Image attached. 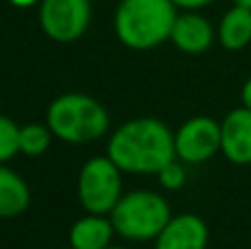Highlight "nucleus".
<instances>
[{"mask_svg":"<svg viewBox=\"0 0 251 249\" xmlns=\"http://www.w3.org/2000/svg\"><path fill=\"white\" fill-rule=\"evenodd\" d=\"M9 2L18 9H29V7H33V4H40L42 0H9Z\"/></svg>","mask_w":251,"mask_h":249,"instance_id":"6ab92c4d","label":"nucleus"},{"mask_svg":"<svg viewBox=\"0 0 251 249\" xmlns=\"http://www.w3.org/2000/svg\"><path fill=\"white\" fill-rule=\"evenodd\" d=\"M172 2L181 9H187V11H196V9H203L207 4H212L214 0H172Z\"/></svg>","mask_w":251,"mask_h":249,"instance_id":"f3484780","label":"nucleus"},{"mask_svg":"<svg viewBox=\"0 0 251 249\" xmlns=\"http://www.w3.org/2000/svg\"><path fill=\"white\" fill-rule=\"evenodd\" d=\"M106 249H124V247H115V245H110V247H106Z\"/></svg>","mask_w":251,"mask_h":249,"instance_id":"412c9836","label":"nucleus"},{"mask_svg":"<svg viewBox=\"0 0 251 249\" xmlns=\"http://www.w3.org/2000/svg\"><path fill=\"white\" fill-rule=\"evenodd\" d=\"M20 152V126L0 115V163H7Z\"/></svg>","mask_w":251,"mask_h":249,"instance_id":"2eb2a0df","label":"nucleus"},{"mask_svg":"<svg viewBox=\"0 0 251 249\" xmlns=\"http://www.w3.org/2000/svg\"><path fill=\"white\" fill-rule=\"evenodd\" d=\"M77 197L88 214L106 216L115 210L122 194V170L113 163V159L93 157L79 170Z\"/></svg>","mask_w":251,"mask_h":249,"instance_id":"39448f33","label":"nucleus"},{"mask_svg":"<svg viewBox=\"0 0 251 249\" xmlns=\"http://www.w3.org/2000/svg\"><path fill=\"white\" fill-rule=\"evenodd\" d=\"M218 42L227 51H240L251 42V9L234 4L218 25Z\"/></svg>","mask_w":251,"mask_h":249,"instance_id":"ddd939ff","label":"nucleus"},{"mask_svg":"<svg viewBox=\"0 0 251 249\" xmlns=\"http://www.w3.org/2000/svg\"><path fill=\"white\" fill-rule=\"evenodd\" d=\"M185 168H183L181 161L172 159L170 163H165L163 168L159 170V181L165 190H178L185 185Z\"/></svg>","mask_w":251,"mask_h":249,"instance_id":"dca6fc26","label":"nucleus"},{"mask_svg":"<svg viewBox=\"0 0 251 249\" xmlns=\"http://www.w3.org/2000/svg\"><path fill=\"white\" fill-rule=\"evenodd\" d=\"M234 4H240V7H249L251 9V0H231Z\"/></svg>","mask_w":251,"mask_h":249,"instance_id":"aec40b11","label":"nucleus"},{"mask_svg":"<svg viewBox=\"0 0 251 249\" xmlns=\"http://www.w3.org/2000/svg\"><path fill=\"white\" fill-rule=\"evenodd\" d=\"M209 229L201 216H172L163 232L154 238V249H207Z\"/></svg>","mask_w":251,"mask_h":249,"instance_id":"1a4fd4ad","label":"nucleus"},{"mask_svg":"<svg viewBox=\"0 0 251 249\" xmlns=\"http://www.w3.org/2000/svg\"><path fill=\"white\" fill-rule=\"evenodd\" d=\"M176 159L190 166L205 163L221 150V124L212 117H192L174 135Z\"/></svg>","mask_w":251,"mask_h":249,"instance_id":"0eeeda50","label":"nucleus"},{"mask_svg":"<svg viewBox=\"0 0 251 249\" xmlns=\"http://www.w3.org/2000/svg\"><path fill=\"white\" fill-rule=\"evenodd\" d=\"M31 203V190L18 172L0 163V219L20 216Z\"/></svg>","mask_w":251,"mask_h":249,"instance_id":"f8f14e48","label":"nucleus"},{"mask_svg":"<svg viewBox=\"0 0 251 249\" xmlns=\"http://www.w3.org/2000/svg\"><path fill=\"white\" fill-rule=\"evenodd\" d=\"M108 157L122 172L159 174V170L176 159L174 135L154 117H139L122 124L108 141Z\"/></svg>","mask_w":251,"mask_h":249,"instance_id":"f257e3e1","label":"nucleus"},{"mask_svg":"<svg viewBox=\"0 0 251 249\" xmlns=\"http://www.w3.org/2000/svg\"><path fill=\"white\" fill-rule=\"evenodd\" d=\"M91 0H42L40 26L53 42H75L91 25Z\"/></svg>","mask_w":251,"mask_h":249,"instance_id":"423d86ee","label":"nucleus"},{"mask_svg":"<svg viewBox=\"0 0 251 249\" xmlns=\"http://www.w3.org/2000/svg\"><path fill=\"white\" fill-rule=\"evenodd\" d=\"M221 152L234 166H251V110L234 108L221 122Z\"/></svg>","mask_w":251,"mask_h":249,"instance_id":"6e6552de","label":"nucleus"},{"mask_svg":"<svg viewBox=\"0 0 251 249\" xmlns=\"http://www.w3.org/2000/svg\"><path fill=\"white\" fill-rule=\"evenodd\" d=\"M240 100H243V106H245V108L251 110V77L243 84V91H240Z\"/></svg>","mask_w":251,"mask_h":249,"instance_id":"a211bd4d","label":"nucleus"},{"mask_svg":"<svg viewBox=\"0 0 251 249\" xmlns=\"http://www.w3.org/2000/svg\"><path fill=\"white\" fill-rule=\"evenodd\" d=\"M108 216L115 225V232L122 238L146 243L154 241L163 232V227L172 219V212L161 194L150 190H137L124 194Z\"/></svg>","mask_w":251,"mask_h":249,"instance_id":"20e7f679","label":"nucleus"},{"mask_svg":"<svg viewBox=\"0 0 251 249\" xmlns=\"http://www.w3.org/2000/svg\"><path fill=\"white\" fill-rule=\"evenodd\" d=\"M47 126L57 139L77 146L104 137L110 126V117L95 97L66 93L51 101L47 110Z\"/></svg>","mask_w":251,"mask_h":249,"instance_id":"7ed1b4c3","label":"nucleus"},{"mask_svg":"<svg viewBox=\"0 0 251 249\" xmlns=\"http://www.w3.org/2000/svg\"><path fill=\"white\" fill-rule=\"evenodd\" d=\"M51 128L44 124H26L20 126V152L26 157H38L44 154L51 146Z\"/></svg>","mask_w":251,"mask_h":249,"instance_id":"4468645a","label":"nucleus"},{"mask_svg":"<svg viewBox=\"0 0 251 249\" xmlns=\"http://www.w3.org/2000/svg\"><path fill=\"white\" fill-rule=\"evenodd\" d=\"M176 18L172 0H122L115 11V33L128 49L148 51L170 40Z\"/></svg>","mask_w":251,"mask_h":249,"instance_id":"f03ea898","label":"nucleus"},{"mask_svg":"<svg viewBox=\"0 0 251 249\" xmlns=\"http://www.w3.org/2000/svg\"><path fill=\"white\" fill-rule=\"evenodd\" d=\"M113 234L117 232L110 216L106 219L100 214H86L71 227L69 243L73 249H106L110 247Z\"/></svg>","mask_w":251,"mask_h":249,"instance_id":"9b49d317","label":"nucleus"},{"mask_svg":"<svg viewBox=\"0 0 251 249\" xmlns=\"http://www.w3.org/2000/svg\"><path fill=\"white\" fill-rule=\"evenodd\" d=\"M170 40L174 42V47L178 51L190 53V55H199V53H205L212 47L214 29L207 22V18H203L201 13L187 11L176 18Z\"/></svg>","mask_w":251,"mask_h":249,"instance_id":"9d476101","label":"nucleus"}]
</instances>
